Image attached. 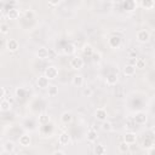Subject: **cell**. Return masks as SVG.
<instances>
[{
	"label": "cell",
	"instance_id": "1",
	"mask_svg": "<svg viewBox=\"0 0 155 155\" xmlns=\"http://www.w3.org/2000/svg\"><path fill=\"white\" fill-rule=\"evenodd\" d=\"M69 64H70V68H71V69H74V70H79V69H81V68L84 67L85 61H84V58L80 57V56H74V57L70 59Z\"/></svg>",
	"mask_w": 155,
	"mask_h": 155
},
{
	"label": "cell",
	"instance_id": "2",
	"mask_svg": "<svg viewBox=\"0 0 155 155\" xmlns=\"http://www.w3.org/2000/svg\"><path fill=\"white\" fill-rule=\"evenodd\" d=\"M44 76H46L48 80H54V79L58 76V69H57V67H54V65H48V67L45 69Z\"/></svg>",
	"mask_w": 155,
	"mask_h": 155
},
{
	"label": "cell",
	"instance_id": "3",
	"mask_svg": "<svg viewBox=\"0 0 155 155\" xmlns=\"http://www.w3.org/2000/svg\"><path fill=\"white\" fill-rule=\"evenodd\" d=\"M136 38H137V40H138L139 42L145 44V42H148V41L150 40V33H149L147 29H140V30L137 31Z\"/></svg>",
	"mask_w": 155,
	"mask_h": 155
},
{
	"label": "cell",
	"instance_id": "4",
	"mask_svg": "<svg viewBox=\"0 0 155 155\" xmlns=\"http://www.w3.org/2000/svg\"><path fill=\"white\" fill-rule=\"evenodd\" d=\"M94 117H96L98 121H101V122L105 121L107 117H108V111H107V109H105V108H98V109L94 111Z\"/></svg>",
	"mask_w": 155,
	"mask_h": 155
},
{
	"label": "cell",
	"instance_id": "5",
	"mask_svg": "<svg viewBox=\"0 0 155 155\" xmlns=\"http://www.w3.org/2000/svg\"><path fill=\"white\" fill-rule=\"evenodd\" d=\"M147 121H148V115H147V113H144V111H138V113H136V115H134V122H136V124H138V125H144V124H147Z\"/></svg>",
	"mask_w": 155,
	"mask_h": 155
},
{
	"label": "cell",
	"instance_id": "6",
	"mask_svg": "<svg viewBox=\"0 0 155 155\" xmlns=\"http://www.w3.org/2000/svg\"><path fill=\"white\" fill-rule=\"evenodd\" d=\"M70 140H71V137H70L69 132H67V131H63V132L58 136V143H59L61 145H68V144L70 143Z\"/></svg>",
	"mask_w": 155,
	"mask_h": 155
},
{
	"label": "cell",
	"instance_id": "7",
	"mask_svg": "<svg viewBox=\"0 0 155 155\" xmlns=\"http://www.w3.org/2000/svg\"><path fill=\"white\" fill-rule=\"evenodd\" d=\"M6 48L10 51V52H16L18 48H19V42L16 40V39H8L6 41Z\"/></svg>",
	"mask_w": 155,
	"mask_h": 155
},
{
	"label": "cell",
	"instance_id": "8",
	"mask_svg": "<svg viewBox=\"0 0 155 155\" xmlns=\"http://www.w3.org/2000/svg\"><path fill=\"white\" fill-rule=\"evenodd\" d=\"M124 142L128 145L134 144L137 142V134L136 132H126V134L124 136Z\"/></svg>",
	"mask_w": 155,
	"mask_h": 155
},
{
	"label": "cell",
	"instance_id": "9",
	"mask_svg": "<svg viewBox=\"0 0 155 155\" xmlns=\"http://www.w3.org/2000/svg\"><path fill=\"white\" fill-rule=\"evenodd\" d=\"M108 45H109V47H111L114 50L119 48L121 46V38L120 36H111L108 40Z\"/></svg>",
	"mask_w": 155,
	"mask_h": 155
},
{
	"label": "cell",
	"instance_id": "10",
	"mask_svg": "<svg viewBox=\"0 0 155 155\" xmlns=\"http://www.w3.org/2000/svg\"><path fill=\"white\" fill-rule=\"evenodd\" d=\"M61 122L63 124V125H68V124H70L71 121H73V114H71V111H63L62 114H61Z\"/></svg>",
	"mask_w": 155,
	"mask_h": 155
},
{
	"label": "cell",
	"instance_id": "11",
	"mask_svg": "<svg viewBox=\"0 0 155 155\" xmlns=\"http://www.w3.org/2000/svg\"><path fill=\"white\" fill-rule=\"evenodd\" d=\"M36 85H38V87H40V88H48V86H50V80H48L46 76L41 75V76L38 78Z\"/></svg>",
	"mask_w": 155,
	"mask_h": 155
},
{
	"label": "cell",
	"instance_id": "12",
	"mask_svg": "<svg viewBox=\"0 0 155 155\" xmlns=\"http://www.w3.org/2000/svg\"><path fill=\"white\" fill-rule=\"evenodd\" d=\"M84 82H85V80H84V76H82L81 74H76V75H74L73 79H71V84H73L75 87H81V86L84 85Z\"/></svg>",
	"mask_w": 155,
	"mask_h": 155
},
{
	"label": "cell",
	"instance_id": "13",
	"mask_svg": "<svg viewBox=\"0 0 155 155\" xmlns=\"http://www.w3.org/2000/svg\"><path fill=\"white\" fill-rule=\"evenodd\" d=\"M86 139H87L88 142H91V143L96 142V140L98 139V133H97V131H96L94 128H90V130L87 131V133H86Z\"/></svg>",
	"mask_w": 155,
	"mask_h": 155
},
{
	"label": "cell",
	"instance_id": "14",
	"mask_svg": "<svg viewBox=\"0 0 155 155\" xmlns=\"http://www.w3.org/2000/svg\"><path fill=\"white\" fill-rule=\"evenodd\" d=\"M18 142H19V145H22V147L25 148V147H29V145H30V143H31V138H30L29 134L24 133V134H22V136L19 137Z\"/></svg>",
	"mask_w": 155,
	"mask_h": 155
},
{
	"label": "cell",
	"instance_id": "15",
	"mask_svg": "<svg viewBox=\"0 0 155 155\" xmlns=\"http://www.w3.org/2000/svg\"><path fill=\"white\" fill-rule=\"evenodd\" d=\"M117 81H119V76H117V74H115V73L109 74V75L107 76V80H105L107 85H109V86H114V85H116Z\"/></svg>",
	"mask_w": 155,
	"mask_h": 155
},
{
	"label": "cell",
	"instance_id": "16",
	"mask_svg": "<svg viewBox=\"0 0 155 155\" xmlns=\"http://www.w3.org/2000/svg\"><path fill=\"white\" fill-rule=\"evenodd\" d=\"M7 17L10 18V19H18L19 18V10L18 8H16V7H12V8H10L8 11H7Z\"/></svg>",
	"mask_w": 155,
	"mask_h": 155
},
{
	"label": "cell",
	"instance_id": "17",
	"mask_svg": "<svg viewBox=\"0 0 155 155\" xmlns=\"http://www.w3.org/2000/svg\"><path fill=\"white\" fill-rule=\"evenodd\" d=\"M2 148H4V150H5L6 153L11 154V153H13V151H15L16 145H15V143H13L12 140H6V142L4 143V145H2Z\"/></svg>",
	"mask_w": 155,
	"mask_h": 155
},
{
	"label": "cell",
	"instance_id": "18",
	"mask_svg": "<svg viewBox=\"0 0 155 155\" xmlns=\"http://www.w3.org/2000/svg\"><path fill=\"white\" fill-rule=\"evenodd\" d=\"M124 74H125V76H133V75L136 74V68H134V65L126 64L125 68H124Z\"/></svg>",
	"mask_w": 155,
	"mask_h": 155
},
{
	"label": "cell",
	"instance_id": "19",
	"mask_svg": "<svg viewBox=\"0 0 155 155\" xmlns=\"http://www.w3.org/2000/svg\"><path fill=\"white\" fill-rule=\"evenodd\" d=\"M75 51H76V48H75V45H74V44H68V45H65L64 48H63V52H64V54H67V56L74 54Z\"/></svg>",
	"mask_w": 155,
	"mask_h": 155
},
{
	"label": "cell",
	"instance_id": "20",
	"mask_svg": "<svg viewBox=\"0 0 155 155\" xmlns=\"http://www.w3.org/2000/svg\"><path fill=\"white\" fill-rule=\"evenodd\" d=\"M11 109V102L8 99H1L0 101V111H8Z\"/></svg>",
	"mask_w": 155,
	"mask_h": 155
},
{
	"label": "cell",
	"instance_id": "21",
	"mask_svg": "<svg viewBox=\"0 0 155 155\" xmlns=\"http://www.w3.org/2000/svg\"><path fill=\"white\" fill-rule=\"evenodd\" d=\"M36 56H38L40 59H47L48 48H46V47H40V48L36 51Z\"/></svg>",
	"mask_w": 155,
	"mask_h": 155
},
{
	"label": "cell",
	"instance_id": "22",
	"mask_svg": "<svg viewBox=\"0 0 155 155\" xmlns=\"http://www.w3.org/2000/svg\"><path fill=\"white\" fill-rule=\"evenodd\" d=\"M105 153H107V148L104 147V144L98 143L94 147V154L96 155H105Z\"/></svg>",
	"mask_w": 155,
	"mask_h": 155
},
{
	"label": "cell",
	"instance_id": "23",
	"mask_svg": "<svg viewBox=\"0 0 155 155\" xmlns=\"http://www.w3.org/2000/svg\"><path fill=\"white\" fill-rule=\"evenodd\" d=\"M50 121H51V117L48 116V114L44 113V114H40L39 115V124L40 125H47Z\"/></svg>",
	"mask_w": 155,
	"mask_h": 155
},
{
	"label": "cell",
	"instance_id": "24",
	"mask_svg": "<svg viewBox=\"0 0 155 155\" xmlns=\"http://www.w3.org/2000/svg\"><path fill=\"white\" fill-rule=\"evenodd\" d=\"M82 53H84L85 56H90V57H91V54L93 53V47H92L90 44H85V45L82 46Z\"/></svg>",
	"mask_w": 155,
	"mask_h": 155
},
{
	"label": "cell",
	"instance_id": "25",
	"mask_svg": "<svg viewBox=\"0 0 155 155\" xmlns=\"http://www.w3.org/2000/svg\"><path fill=\"white\" fill-rule=\"evenodd\" d=\"M101 128H102L104 132H110V131L113 130V124H111L110 121L105 120V121H103V122H102V125H101Z\"/></svg>",
	"mask_w": 155,
	"mask_h": 155
},
{
	"label": "cell",
	"instance_id": "26",
	"mask_svg": "<svg viewBox=\"0 0 155 155\" xmlns=\"http://www.w3.org/2000/svg\"><path fill=\"white\" fill-rule=\"evenodd\" d=\"M147 67V61L144 59V58H137V61H136V64H134V68L137 69H144Z\"/></svg>",
	"mask_w": 155,
	"mask_h": 155
},
{
	"label": "cell",
	"instance_id": "27",
	"mask_svg": "<svg viewBox=\"0 0 155 155\" xmlns=\"http://www.w3.org/2000/svg\"><path fill=\"white\" fill-rule=\"evenodd\" d=\"M140 5L145 8V10H153L154 6H155V2L153 0H145V1H142Z\"/></svg>",
	"mask_w": 155,
	"mask_h": 155
},
{
	"label": "cell",
	"instance_id": "28",
	"mask_svg": "<svg viewBox=\"0 0 155 155\" xmlns=\"http://www.w3.org/2000/svg\"><path fill=\"white\" fill-rule=\"evenodd\" d=\"M47 93H48V96L50 97H56L57 94H58V87L57 86H48V88H47Z\"/></svg>",
	"mask_w": 155,
	"mask_h": 155
},
{
	"label": "cell",
	"instance_id": "29",
	"mask_svg": "<svg viewBox=\"0 0 155 155\" xmlns=\"http://www.w3.org/2000/svg\"><path fill=\"white\" fill-rule=\"evenodd\" d=\"M25 93H27L25 87H17L16 88V97L23 98V97H25Z\"/></svg>",
	"mask_w": 155,
	"mask_h": 155
},
{
	"label": "cell",
	"instance_id": "30",
	"mask_svg": "<svg viewBox=\"0 0 155 155\" xmlns=\"http://www.w3.org/2000/svg\"><path fill=\"white\" fill-rule=\"evenodd\" d=\"M57 58V52L54 48H48V56H47V59L50 61H54Z\"/></svg>",
	"mask_w": 155,
	"mask_h": 155
},
{
	"label": "cell",
	"instance_id": "31",
	"mask_svg": "<svg viewBox=\"0 0 155 155\" xmlns=\"http://www.w3.org/2000/svg\"><path fill=\"white\" fill-rule=\"evenodd\" d=\"M91 58H92V62L98 63V62H101V59H102V54H101L99 52H94V51H93V53L91 54Z\"/></svg>",
	"mask_w": 155,
	"mask_h": 155
},
{
	"label": "cell",
	"instance_id": "32",
	"mask_svg": "<svg viewBox=\"0 0 155 155\" xmlns=\"http://www.w3.org/2000/svg\"><path fill=\"white\" fill-rule=\"evenodd\" d=\"M128 149H130V145H128V144H126L124 140H122L121 143H119V150H120L121 153H127V151H128Z\"/></svg>",
	"mask_w": 155,
	"mask_h": 155
},
{
	"label": "cell",
	"instance_id": "33",
	"mask_svg": "<svg viewBox=\"0 0 155 155\" xmlns=\"http://www.w3.org/2000/svg\"><path fill=\"white\" fill-rule=\"evenodd\" d=\"M10 31V25L7 23H1L0 24V33L2 34H7Z\"/></svg>",
	"mask_w": 155,
	"mask_h": 155
},
{
	"label": "cell",
	"instance_id": "34",
	"mask_svg": "<svg viewBox=\"0 0 155 155\" xmlns=\"http://www.w3.org/2000/svg\"><path fill=\"white\" fill-rule=\"evenodd\" d=\"M92 93H93V91H92V88H90V87H85V88L82 90V96H84V97H91Z\"/></svg>",
	"mask_w": 155,
	"mask_h": 155
},
{
	"label": "cell",
	"instance_id": "35",
	"mask_svg": "<svg viewBox=\"0 0 155 155\" xmlns=\"http://www.w3.org/2000/svg\"><path fill=\"white\" fill-rule=\"evenodd\" d=\"M151 147H154V145H153V142H151V140L147 139V140H144V142H143V148H145L147 150H148L149 148H151Z\"/></svg>",
	"mask_w": 155,
	"mask_h": 155
},
{
	"label": "cell",
	"instance_id": "36",
	"mask_svg": "<svg viewBox=\"0 0 155 155\" xmlns=\"http://www.w3.org/2000/svg\"><path fill=\"white\" fill-rule=\"evenodd\" d=\"M5 93H6V90H5V87L0 86V101H1V99H4V97H5Z\"/></svg>",
	"mask_w": 155,
	"mask_h": 155
},
{
	"label": "cell",
	"instance_id": "37",
	"mask_svg": "<svg viewBox=\"0 0 155 155\" xmlns=\"http://www.w3.org/2000/svg\"><path fill=\"white\" fill-rule=\"evenodd\" d=\"M52 155H65V153L63 150H54L52 153Z\"/></svg>",
	"mask_w": 155,
	"mask_h": 155
},
{
	"label": "cell",
	"instance_id": "38",
	"mask_svg": "<svg viewBox=\"0 0 155 155\" xmlns=\"http://www.w3.org/2000/svg\"><path fill=\"white\" fill-rule=\"evenodd\" d=\"M61 4V1H48V5H51V6H56V5H59Z\"/></svg>",
	"mask_w": 155,
	"mask_h": 155
},
{
	"label": "cell",
	"instance_id": "39",
	"mask_svg": "<svg viewBox=\"0 0 155 155\" xmlns=\"http://www.w3.org/2000/svg\"><path fill=\"white\" fill-rule=\"evenodd\" d=\"M148 151H149V155H155V149H154V147L149 148V149H148Z\"/></svg>",
	"mask_w": 155,
	"mask_h": 155
},
{
	"label": "cell",
	"instance_id": "40",
	"mask_svg": "<svg viewBox=\"0 0 155 155\" xmlns=\"http://www.w3.org/2000/svg\"><path fill=\"white\" fill-rule=\"evenodd\" d=\"M136 61H137V58H136V57H133V58H131V59H130V63H128V64L134 65V64H136Z\"/></svg>",
	"mask_w": 155,
	"mask_h": 155
},
{
	"label": "cell",
	"instance_id": "41",
	"mask_svg": "<svg viewBox=\"0 0 155 155\" xmlns=\"http://www.w3.org/2000/svg\"><path fill=\"white\" fill-rule=\"evenodd\" d=\"M4 6H5V2H4L2 0H0V10H2V8H4Z\"/></svg>",
	"mask_w": 155,
	"mask_h": 155
},
{
	"label": "cell",
	"instance_id": "42",
	"mask_svg": "<svg viewBox=\"0 0 155 155\" xmlns=\"http://www.w3.org/2000/svg\"><path fill=\"white\" fill-rule=\"evenodd\" d=\"M19 155H27V154H19Z\"/></svg>",
	"mask_w": 155,
	"mask_h": 155
},
{
	"label": "cell",
	"instance_id": "43",
	"mask_svg": "<svg viewBox=\"0 0 155 155\" xmlns=\"http://www.w3.org/2000/svg\"><path fill=\"white\" fill-rule=\"evenodd\" d=\"M0 138H1V134H0Z\"/></svg>",
	"mask_w": 155,
	"mask_h": 155
}]
</instances>
